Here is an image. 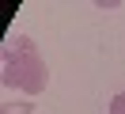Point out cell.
Listing matches in <instances>:
<instances>
[{
	"label": "cell",
	"instance_id": "obj_1",
	"mask_svg": "<svg viewBox=\"0 0 125 114\" xmlns=\"http://www.w3.org/2000/svg\"><path fill=\"white\" fill-rule=\"evenodd\" d=\"M0 80L8 91H23V95H42L49 88V68L38 53H15L8 50L0 61Z\"/></svg>",
	"mask_w": 125,
	"mask_h": 114
},
{
	"label": "cell",
	"instance_id": "obj_2",
	"mask_svg": "<svg viewBox=\"0 0 125 114\" xmlns=\"http://www.w3.org/2000/svg\"><path fill=\"white\" fill-rule=\"evenodd\" d=\"M11 50H15V53H38V46H34V38H27V34H19Z\"/></svg>",
	"mask_w": 125,
	"mask_h": 114
},
{
	"label": "cell",
	"instance_id": "obj_3",
	"mask_svg": "<svg viewBox=\"0 0 125 114\" xmlns=\"http://www.w3.org/2000/svg\"><path fill=\"white\" fill-rule=\"evenodd\" d=\"M0 114H34V103H4Z\"/></svg>",
	"mask_w": 125,
	"mask_h": 114
},
{
	"label": "cell",
	"instance_id": "obj_4",
	"mask_svg": "<svg viewBox=\"0 0 125 114\" xmlns=\"http://www.w3.org/2000/svg\"><path fill=\"white\" fill-rule=\"evenodd\" d=\"M110 114H125V91H117V95L110 99Z\"/></svg>",
	"mask_w": 125,
	"mask_h": 114
}]
</instances>
